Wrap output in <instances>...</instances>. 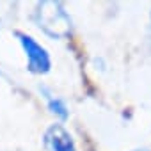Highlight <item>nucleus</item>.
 Segmentation results:
<instances>
[{
	"label": "nucleus",
	"instance_id": "nucleus-2",
	"mask_svg": "<svg viewBox=\"0 0 151 151\" xmlns=\"http://www.w3.org/2000/svg\"><path fill=\"white\" fill-rule=\"evenodd\" d=\"M52 9H46V4H41L39 11H37V22L39 27H43L50 36H66L69 34V16L64 13V9L59 4L50 2Z\"/></svg>",
	"mask_w": 151,
	"mask_h": 151
},
{
	"label": "nucleus",
	"instance_id": "nucleus-3",
	"mask_svg": "<svg viewBox=\"0 0 151 151\" xmlns=\"http://www.w3.org/2000/svg\"><path fill=\"white\" fill-rule=\"evenodd\" d=\"M45 146L50 151H77L71 133L62 124H52L45 132Z\"/></svg>",
	"mask_w": 151,
	"mask_h": 151
},
{
	"label": "nucleus",
	"instance_id": "nucleus-4",
	"mask_svg": "<svg viewBox=\"0 0 151 151\" xmlns=\"http://www.w3.org/2000/svg\"><path fill=\"white\" fill-rule=\"evenodd\" d=\"M48 109H50V112L52 114H55V116H59L60 119H66L68 117V107H66V103L62 101V100H59V98H55V96H50L48 98Z\"/></svg>",
	"mask_w": 151,
	"mask_h": 151
},
{
	"label": "nucleus",
	"instance_id": "nucleus-1",
	"mask_svg": "<svg viewBox=\"0 0 151 151\" xmlns=\"http://www.w3.org/2000/svg\"><path fill=\"white\" fill-rule=\"evenodd\" d=\"M16 37L25 52V57H27V68L29 71L36 73V75H45L50 71L52 68V59H50V53L48 50L37 43L30 34H25V32H16Z\"/></svg>",
	"mask_w": 151,
	"mask_h": 151
}]
</instances>
